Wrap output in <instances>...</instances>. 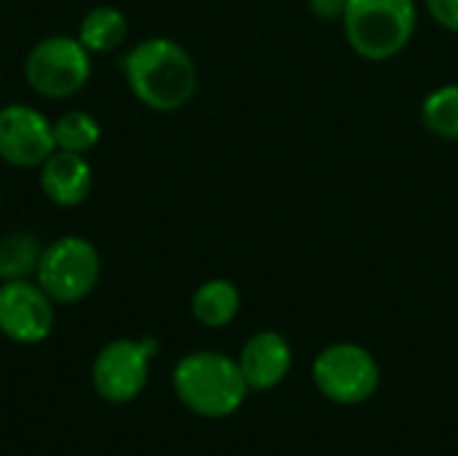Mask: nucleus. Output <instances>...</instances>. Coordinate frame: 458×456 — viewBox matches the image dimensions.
Returning a JSON list of instances; mask_svg holds the SVG:
<instances>
[{
  "mask_svg": "<svg viewBox=\"0 0 458 456\" xmlns=\"http://www.w3.org/2000/svg\"><path fill=\"white\" fill-rule=\"evenodd\" d=\"M102 274L99 250L83 237H59L43 245L35 282L54 304L70 306L91 296Z\"/></svg>",
  "mask_w": 458,
  "mask_h": 456,
  "instance_id": "nucleus-4",
  "label": "nucleus"
},
{
  "mask_svg": "<svg viewBox=\"0 0 458 456\" xmlns=\"http://www.w3.org/2000/svg\"><path fill=\"white\" fill-rule=\"evenodd\" d=\"M421 121L435 137L458 142V83H443L424 97Z\"/></svg>",
  "mask_w": 458,
  "mask_h": 456,
  "instance_id": "nucleus-15",
  "label": "nucleus"
},
{
  "mask_svg": "<svg viewBox=\"0 0 458 456\" xmlns=\"http://www.w3.org/2000/svg\"><path fill=\"white\" fill-rule=\"evenodd\" d=\"M24 78L46 99H70L91 78V51L70 35L43 38L24 59Z\"/></svg>",
  "mask_w": 458,
  "mask_h": 456,
  "instance_id": "nucleus-6",
  "label": "nucleus"
},
{
  "mask_svg": "<svg viewBox=\"0 0 458 456\" xmlns=\"http://www.w3.org/2000/svg\"><path fill=\"white\" fill-rule=\"evenodd\" d=\"M56 151L54 124L32 105L0 108V159L19 169H40V164Z\"/></svg>",
  "mask_w": 458,
  "mask_h": 456,
  "instance_id": "nucleus-9",
  "label": "nucleus"
},
{
  "mask_svg": "<svg viewBox=\"0 0 458 456\" xmlns=\"http://www.w3.org/2000/svg\"><path fill=\"white\" fill-rule=\"evenodd\" d=\"M126 35H129L126 13L115 5H97L81 19L75 38L91 54H110L123 46Z\"/></svg>",
  "mask_w": 458,
  "mask_h": 456,
  "instance_id": "nucleus-13",
  "label": "nucleus"
},
{
  "mask_svg": "<svg viewBox=\"0 0 458 456\" xmlns=\"http://www.w3.org/2000/svg\"><path fill=\"white\" fill-rule=\"evenodd\" d=\"M306 3H309V11L325 22H333V19L341 22V16L346 11V0H306Z\"/></svg>",
  "mask_w": 458,
  "mask_h": 456,
  "instance_id": "nucleus-18",
  "label": "nucleus"
},
{
  "mask_svg": "<svg viewBox=\"0 0 458 456\" xmlns=\"http://www.w3.org/2000/svg\"><path fill=\"white\" fill-rule=\"evenodd\" d=\"M158 352L156 339H115L105 344L91 366V384L97 395L113 406L131 403L142 395L150 376V360Z\"/></svg>",
  "mask_w": 458,
  "mask_h": 456,
  "instance_id": "nucleus-7",
  "label": "nucleus"
},
{
  "mask_svg": "<svg viewBox=\"0 0 458 456\" xmlns=\"http://www.w3.org/2000/svg\"><path fill=\"white\" fill-rule=\"evenodd\" d=\"M239 309H242V293L231 280L223 277L201 282L191 298L193 320L209 331L231 325L239 317Z\"/></svg>",
  "mask_w": 458,
  "mask_h": 456,
  "instance_id": "nucleus-12",
  "label": "nucleus"
},
{
  "mask_svg": "<svg viewBox=\"0 0 458 456\" xmlns=\"http://www.w3.org/2000/svg\"><path fill=\"white\" fill-rule=\"evenodd\" d=\"M311 379L325 400L335 406H360L378 392L381 368L362 344L338 341L314 357Z\"/></svg>",
  "mask_w": 458,
  "mask_h": 456,
  "instance_id": "nucleus-5",
  "label": "nucleus"
},
{
  "mask_svg": "<svg viewBox=\"0 0 458 456\" xmlns=\"http://www.w3.org/2000/svg\"><path fill=\"white\" fill-rule=\"evenodd\" d=\"M40 191L46 199L62 210H72L83 204L91 194L94 175L91 164L81 153H67V151H54L43 164H40Z\"/></svg>",
  "mask_w": 458,
  "mask_h": 456,
  "instance_id": "nucleus-11",
  "label": "nucleus"
},
{
  "mask_svg": "<svg viewBox=\"0 0 458 456\" xmlns=\"http://www.w3.org/2000/svg\"><path fill=\"white\" fill-rule=\"evenodd\" d=\"M429 16L448 32H458V0H424Z\"/></svg>",
  "mask_w": 458,
  "mask_h": 456,
  "instance_id": "nucleus-17",
  "label": "nucleus"
},
{
  "mask_svg": "<svg viewBox=\"0 0 458 456\" xmlns=\"http://www.w3.org/2000/svg\"><path fill=\"white\" fill-rule=\"evenodd\" d=\"M54 301L38 282H0V333L13 344H40L54 331Z\"/></svg>",
  "mask_w": 458,
  "mask_h": 456,
  "instance_id": "nucleus-8",
  "label": "nucleus"
},
{
  "mask_svg": "<svg viewBox=\"0 0 458 456\" xmlns=\"http://www.w3.org/2000/svg\"><path fill=\"white\" fill-rule=\"evenodd\" d=\"M239 368L244 382L255 392L279 387L293 368V347L279 331H260L247 339L239 352Z\"/></svg>",
  "mask_w": 458,
  "mask_h": 456,
  "instance_id": "nucleus-10",
  "label": "nucleus"
},
{
  "mask_svg": "<svg viewBox=\"0 0 458 456\" xmlns=\"http://www.w3.org/2000/svg\"><path fill=\"white\" fill-rule=\"evenodd\" d=\"M99 137H102V126H99V121L91 113L70 110V113H64L62 118L54 121L56 151L86 156L89 151H94L99 145Z\"/></svg>",
  "mask_w": 458,
  "mask_h": 456,
  "instance_id": "nucleus-16",
  "label": "nucleus"
},
{
  "mask_svg": "<svg viewBox=\"0 0 458 456\" xmlns=\"http://www.w3.org/2000/svg\"><path fill=\"white\" fill-rule=\"evenodd\" d=\"M123 75L131 94L156 113L185 108L199 89V70L191 51L172 38H148L123 56Z\"/></svg>",
  "mask_w": 458,
  "mask_h": 456,
  "instance_id": "nucleus-1",
  "label": "nucleus"
},
{
  "mask_svg": "<svg viewBox=\"0 0 458 456\" xmlns=\"http://www.w3.org/2000/svg\"><path fill=\"white\" fill-rule=\"evenodd\" d=\"M172 387L180 403L204 419H225L236 414L250 392L239 360L209 349L185 355L174 366Z\"/></svg>",
  "mask_w": 458,
  "mask_h": 456,
  "instance_id": "nucleus-2",
  "label": "nucleus"
},
{
  "mask_svg": "<svg viewBox=\"0 0 458 456\" xmlns=\"http://www.w3.org/2000/svg\"><path fill=\"white\" fill-rule=\"evenodd\" d=\"M40 253H43V245L30 231H16V234L3 237V242H0V282L27 280L30 274H35Z\"/></svg>",
  "mask_w": 458,
  "mask_h": 456,
  "instance_id": "nucleus-14",
  "label": "nucleus"
},
{
  "mask_svg": "<svg viewBox=\"0 0 458 456\" xmlns=\"http://www.w3.org/2000/svg\"><path fill=\"white\" fill-rule=\"evenodd\" d=\"M341 27L357 56L386 62L411 46L419 30V5L416 0H346Z\"/></svg>",
  "mask_w": 458,
  "mask_h": 456,
  "instance_id": "nucleus-3",
  "label": "nucleus"
}]
</instances>
